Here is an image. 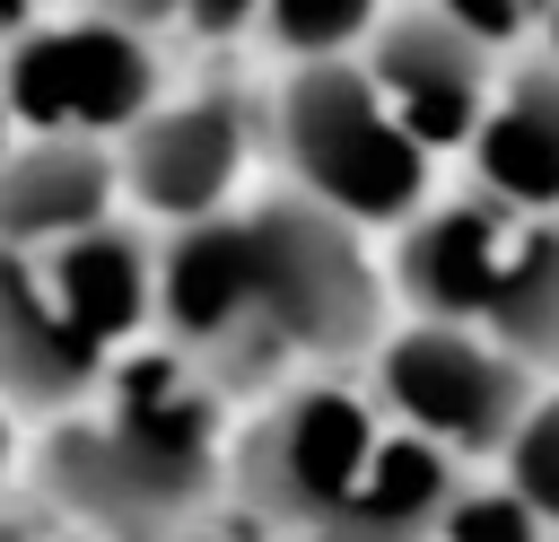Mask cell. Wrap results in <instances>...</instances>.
<instances>
[{
	"label": "cell",
	"mask_w": 559,
	"mask_h": 542,
	"mask_svg": "<svg viewBox=\"0 0 559 542\" xmlns=\"http://www.w3.org/2000/svg\"><path fill=\"white\" fill-rule=\"evenodd\" d=\"M35 262H44L52 297H61L105 350L131 341V332L157 315V297H166V254H148V236L122 227V219H105V227H87V236L35 254Z\"/></svg>",
	"instance_id": "4fadbf2b"
},
{
	"label": "cell",
	"mask_w": 559,
	"mask_h": 542,
	"mask_svg": "<svg viewBox=\"0 0 559 542\" xmlns=\"http://www.w3.org/2000/svg\"><path fill=\"white\" fill-rule=\"evenodd\" d=\"M515 236H524V210H507V201H489V192L437 201V210H419V219L402 227L393 280H402V297H411L428 323H489Z\"/></svg>",
	"instance_id": "9c48e42d"
},
{
	"label": "cell",
	"mask_w": 559,
	"mask_h": 542,
	"mask_svg": "<svg viewBox=\"0 0 559 542\" xmlns=\"http://www.w3.org/2000/svg\"><path fill=\"white\" fill-rule=\"evenodd\" d=\"M0 376L26 420H70L96 385H114L105 341L52 297L35 254H9V315H0Z\"/></svg>",
	"instance_id": "30bf717a"
},
{
	"label": "cell",
	"mask_w": 559,
	"mask_h": 542,
	"mask_svg": "<svg viewBox=\"0 0 559 542\" xmlns=\"http://www.w3.org/2000/svg\"><path fill=\"white\" fill-rule=\"evenodd\" d=\"M542 44H550V61H559V0L542 9Z\"/></svg>",
	"instance_id": "ffe728a7"
},
{
	"label": "cell",
	"mask_w": 559,
	"mask_h": 542,
	"mask_svg": "<svg viewBox=\"0 0 559 542\" xmlns=\"http://www.w3.org/2000/svg\"><path fill=\"white\" fill-rule=\"evenodd\" d=\"M384 17V0H262V35L288 61H349L358 44H376Z\"/></svg>",
	"instance_id": "9a60e30c"
},
{
	"label": "cell",
	"mask_w": 559,
	"mask_h": 542,
	"mask_svg": "<svg viewBox=\"0 0 559 542\" xmlns=\"http://www.w3.org/2000/svg\"><path fill=\"white\" fill-rule=\"evenodd\" d=\"M376 411H384V402H367V393L341 385V376H306V385L271 393V411H262V420L245 428V446H236L245 516L323 542V533L349 516L358 481L376 472V455H384V437H393Z\"/></svg>",
	"instance_id": "277c9868"
},
{
	"label": "cell",
	"mask_w": 559,
	"mask_h": 542,
	"mask_svg": "<svg viewBox=\"0 0 559 542\" xmlns=\"http://www.w3.org/2000/svg\"><path fill=\"white\" fill-rule=\"evenodd\" d=\"M480 332H498L524 367L559 358V219H524V236L507 254V280H498V306H489Z\"/></svg>",
	"instance_id": "5bb4252c"
},
{
	"label": "cell",
	"mask_w": 559,
	"mask_h": 542,
	"mask_svg": "<svg viewBox=\"0 0 559 542\" xmlns=\"http://www.w3.org/2000/svg\"><path fill=\"white\" fill-rule=\"evenodd\" d=\"M376 402L445 455H507L533 420V367L480 323H402L376 341Z\"/></svg>",
	"instance_id": "5b68a950"
},
{
	"label": "cell",
	"mask_w": 559,
	"mask_h": 542,
	"mask_svg": "<svg viewBox=\"0 0 559 542\" xmlns=\"http://www.w3.org/2000/svg\"><path fill=\"white\" fill-rule=\"evenodd\" d=\"M271 149L288 166V184L323 210H341L349 227H411L428 201V157L411 140V122L384 105V87L367 79V61H297L271 96Z\"/></svg>",
	"instance_id": "7a4b0ae2"
},
{
	"label": "cell",
	"mask_w": 559,
	"mask_h": 542,
	"mask_svg": "<svg viewBox=\"0 0 559 542\" xmlns=\"http://www.w3.org/2000/svg\"><path fill=\"white\" fill-rule=\"evenodd\" d=\"M507 490L559 533V393H542L533 420L515 428V446H507Z\"/></svg>",
	"instance_id": "2e32d148"
},
{
	"label": "cell",
	"mask_w": 559,
	"mask_h": 542,
	"mask_svg": "<svg viewBox=\"0 0 559 542\" xmlns=\"http://www.w3.org/2000/svg\"><path fill=\"white\" fill-rule=\"evenodd\" d=\"M192 542H306V533H288V525H262V516H253L245 533H192Z\"/></svg>",
	"instance_id": "d6986e66"
},
{
	"label": "cell",
	"mask_w": 559,
	"mask_h": 542,
	"mask_svg": "<svg viewBox=\"0 0 559 542\" xmlns=\"http://www.w3.org/2000/svg\"><path fill=\"white\" fill-rule=\"evenodd\" d=\"M367 79L384 87V105L411 122L419 149H472L480 122H489V105H498V87H507V79L489 70V44L463 35V26H454L445 9H428V0H411V9H393V17L376 26Z\"/></svg>",
	"instance_id": "52a82bcc"
},
{
	"label": "cell",
	"mask_w": 559,
	"mask_h": 542,
	"mask_svg": "<svg viewBox=\"0 0 559 542\" xmlns=\"http://www.w3.org/2000/svg\"><path fill=\"white\" fill-rule=\"evenodd\" d=\"M44 490L114 542H157L201 516L218 490V376L183 350H148L114 367L96 411L52 420Z\"/></svg>",
	"instance_id": "6da1fadb"
},
{
	"label": "cell",
	"mask_w": 559,
	"mask_h": 542,
	"mask_svg": "<svg viewBox=\"0 0 559 542\" xmlns=\"http://www.w3.org/2000/svg\"><path fill=\"white\" fill-rule=\"evenodd\" d=\"M9 114H17V140H52V131H79V140L122 131L131 140L157 114V44L122 17H96V9L17 26Z\"/></svg>",
	"instance_id": "8992f818"
},
{
	"label": "cell",
	"mask_w": 559,
	"mask_h": 542,
	"mask_svg": "<svg viewBox=\"0 0 559 542\" xmlns=\"http://www.w3.org/2000/svg\"><path fill=\"white\" fill-rule=\"evenodd\" d=\"M472 175L489 201L524 210V219H550L559 210V61H524L507 70L480 140H472Z\"/></svg>",
	"instance_id": "7c38bea8"
},
{
	"label": "cell",
	"mask_w": 559,
	"mask_h": 542,
	"mask_svg": "<svg viewBox=\"0 0 559 542\" xmlns=\"http://www.w3.org/2000/svg\"><path fill=\"white\" fill-rule=\"evenodd\" d=\"M114 192H122V149L79 140V131L17 140L9 166H0V227H9V254H52V245L105 227V219H114Z\"/></svg>",
	"instance_id": "8fae6325"
},
{
	"label": "cell",
	"mask_w": 559,
	"mask_h": 542,
	"mask_svg": "<svg viewBox=\"0 0 559 542\" xmlns=\"http://www.w3.org/2000/svg\"><path fill=\"white\" fill-rule=\"evenodd\" d=\"M245 157H253V105L236 87H201L183 105H157L122 140V192L175 227H201V219H227Z\"/></svg>",
	"instance_id": "ba28073f"
},
{
	"label": "cell",
	"mask_w": 559,
	"mask_h": 542,
	"mask_svg": "<svg viewBox=\"0 0 559 542\" xmlns=\"http://www.w3.org/2000/svg\"><path fill=\"white\" fill-rule=\"evenodd\" d=\"M245 245H253V323L271 376L288 358H349L384 332V288L341 210L306 192H271L245 210Z\"/></svg>",
	"instance_id": "3957f363"
},
{
	"label": "cell",
	"mask_w": 559,
	"mask_h": 542,
	"mask_svg": "<svg viewBox=\"0 0 559 542\" xmlns=\"http://www.w3.org/2000/svg\"><path fill=\"white\" fill-rule=\"evenodd\" d=\"M437 542H550V525L515 498V490H463L445 507V533Z\"/></svg>",
	"instance_id": "e0dca14e"
},
{
	"label": "cell",
	"mask_w": 559,
	"mask_h": 542,
	"mask_svg": "<svg viewBox=\"0 0 559 542\" xmlns=\"http://www.w3.org/2000/svg\"><path fill=\"white\" fill-rule=\"evenodd\" d=\"M253 17H262V0H183V26L192 35H236Z\"/></svg>",
	"instance_id": "ac0fdd59"
},
{
	"label": "cell",
	"mask_w": 559,
	"mask_h": 542,
	"mask_svg": "<svg viewBox=\"0 0 559 542\" xmlns=\"http://www.w3.org/2000/svg\"><path fill=\"white\" fill-rule=\"evenodd\" d=\"M17 542H26V533H17Z\"/></svg>",
	"instance_id": "44dd1931"
}]
</instances>
